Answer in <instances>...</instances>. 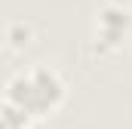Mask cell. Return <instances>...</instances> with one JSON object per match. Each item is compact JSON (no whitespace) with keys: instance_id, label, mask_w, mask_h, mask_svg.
Instances as JSON below:
<instances>
[{"instance_id":"obj_1","label":"cell","mask_w":132,"mask_h":129,"mask_svg":"<svg viewBox=\"0 0 132 129\" xmlns=\"http://www.w3.org/2000/svg\"><path fill=\"white\" fill-rule=\"evenodd\" d=\"M68 98V86L62 74L49 64H34V68H22L6 80V92L3 101L15 104L19 111H25L34 120L52 117Z\"/></svg>"},{"instance_id":"obj_2","label":"cell","mask_w":132,"mask_h":129,"mask_svg":"<svg viewBox=\"0 0 132 129\" xmlns=\"http://www.w3.org/2000/svg\"><path fill=\"white\" fill-rule=\"evenodd\" d=\"M129 37H132V9L117 0L101 3L92 22V49L98 55H111L123 49Z\"/></svg>"},{"instance_id":"obj_3","label":"cell","mask_w":132,"mask_h":129,"mask_svg":"<svg viewBox=\"0 0 132 129\" xmlns=\"http://www.w3.org/2000/svg\"><path fill=\"white\" fill-rule=\"evenodd\" d=\"M34 117H28L25 111H19L15 104L3 101L0 104V129H34Z\"/></svg>"},{"instance_id":"obj_4","label":"cell","mask_w":132,"mask_h":129,"mask_svg":"<svg viewBox=\"0 0 132 129\" xmlns=\"http://www.w3.org/2000/svg\"><path fill=\"white\" fill-rule=\"evenodd\" d=\"M6 40H9L12 49H22V46H28V40H31V28H28L25 22H9V25H6Z\"/></svg>"}]
</instances>
